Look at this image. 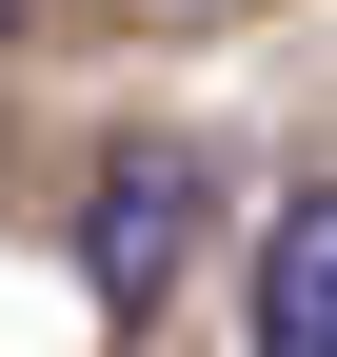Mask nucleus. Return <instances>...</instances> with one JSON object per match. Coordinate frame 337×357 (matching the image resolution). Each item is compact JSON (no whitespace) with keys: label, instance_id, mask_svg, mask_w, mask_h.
Instances as JSON below:
<instances>
[{"label":"nucleus","instance_id":"obj_1","mask_svg":"<svg viewBox=\"0 0 337 357\" xmlns=\"http://www.w3.org/2000/svg\"><path fill=\"white\" fill-rule=\"evenodd\" d=\"M79 258H100L119 318H159V278L198 258V159H179V139H119V159H100V199H79Z\"/></svg>","mask_w":337,"mask_h":357},{"label":"nucleus","instance_id":"obj_2","mask_svg":"<svg viewBox=\"0 0 337 357\" xmlns=\"http://www.w3.org/2000/svg\"><path fill=\"white\" fill-rule=\"evenodd\" d=\"M258 357H337V178L258 218Z\"/></svg>","mask_w":337,"mask_h":357},{"label":"nucleus","instance_id":"obj_3","mask_svg":"<svg viewBox=\"0 0 337 357\" xmlns=\"http://www.w3.org/2000/svg\"><path fill=\"white\" fill-rule=\"evenodd\" d=\"M139 20H198V0H139Z\"/></svg>","mask_w":337,"mask_h":357},{"label":"nucleus","instance_id":"obj_4","mask_svg":"<svg viewBox=\"0 0 337 357\" xmlns=\"http://www.w3.org/2000/svg\"><path fill=\"white\" fill-rule=\"evenodd\" d=\"M0 20H20V0H0Z\"/></svg>","mask_w":337,"mask_h":357}]
</instances>
